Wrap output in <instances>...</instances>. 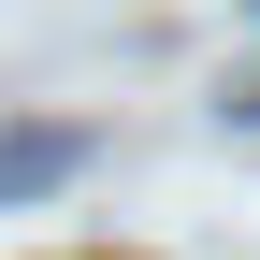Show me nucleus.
I'll return each instance as SVG.
<instances>
[{"label":"nucleus","mask_w":260,"mask_h":260,"mask_svg":"<svg viewBox=\"0 0 260 260\" xmlns=\"http://www.w3.org/2000/svg\"><path fill=\"white\" fill-rule=\"evenodd\" d=\"M87 174V130H58V116H0V203H44V188H73Z\"/></svg>","instance_id":"1"}]
</instances>
